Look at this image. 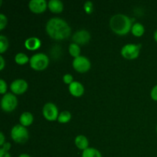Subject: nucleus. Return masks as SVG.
Listing matches in <instances>:
<instances>
[{"label": "nucleus", "mask_w": 157, "mask_h": 157, "mask_svg": "<svg viewBox=\"0 0 157 157\" xmlns=\"http://www.w3.org/2000/svg\"><path fill=\"white\" fill-rule=\"evenodd\" d=\"M46 32L52 38L61 41L70 37L71 29L62 18H52L46 24Z\"/></svg>", "instance_id": "f257e3e1"}, {"label": "nucleus", "mask_w": 157, "mask_h": 157, "mask_svg": "<svg viewBox=\"0 0 157 157\" xmlns=\"http://www.w3.org/2000/svg\"><path fill=\"white\" fill-rule=\"evenodd\" d=\"M133 19L122 14L115 15L110 18V27L114 33L119 35H125L132 29V21Z\"/></svg>", "instance_id": "f03ea898"}, {"label": "nucleus", "mask_w": 157, "mask_h": 157, "mask_svg": "<svg viewBox=\"0 0 157 157\" xmlns=\"http://www.w3.org/2000/svg\"><path fill=\"white\" fill-rule=\"evenodd\" d=\"M30 66L35 71H43L47 68L49 64V58L45 54L38 53L30 58Z\"/></svg>", "instance_id": "7ed1b4c3"}, {"label": "nucleus", "mask_w": 157, "mask_h": 157, "mask_svg": "<svg viewBox=\"0 0 157 157\" xmlns=\"http://www.w3.org/2000/svg\"><path fill=\"white\" fill-rule=\"evenodd\" d=\"M11 137L15 143L25 144L29 140V131L22 125L18 124L11 130Z\"/></svg>", "instance_id": "20e7f679"}, {"label": "nucleus", "mask_w": 157, "mask_h": 157, "mask_svg": "<svg viewBox=\"0 0 157 157\" xmlns=\"http://www.w3.org/2000/svg\"><path fill=\"white\" fill-rule=\"evenodd\" d=\"M18 105L17 98L12 93H6L2 97L1 101L2 109L5 112H12Z\"/></svg>", "instance_id": "39448f33"}, {"label": "nucleus", "mask_w": 157, "mask_h": 157, "mask_svg": "<svg viewBox=\"0 0 157 157\" xmlns=\"http://www.w3.org/2000/svg\"><path fill=\"white\" fill-rule=\"evenodd\" d=\"M141 44H128L124 45L121 49V55L124 58L133 60L137 58L140 52Z\"/></svg>", "instance_id": "423d86ee"}, {"label": "nucleus", "mask_w": 157, "mask_h": 157, "mask_svg": "<svg viewBox=\"0 0 157 157\" xmlns=\"http://www.w3.org/2000/svg\"><path fill=\"white\" fill-rule=\"evenodd\" d=\"M72 65L74 69L79 73H85L90 70L91 64L88 58L84 56H79L74 59Z\"/></svg>", "instance_id": "0eeeda50"}, {"label": "nucleus", "mask_w": 157, "mask_h": 157, "mask_svg": "<svg viewBox=\"0 0 157 157\" xmlns=\"http://www.w3.org/2000/svg\"><path fill=\"white\" fill-rule=\"evenodd\" d=\"M43 116L49 121H54L58 118V110L53 103H47L44 104L42 110Z\"/></svg>", "instance_id": "6e6552de"}, {"label": "nucleus", "mask_w": 157, "mask_h": 157, "mask_svg": "<svg viewBox=\"0 0 157 157\" xmlns=\"http://www.w3.org/2000/svg\"><path fill=\"white\" fill-rule=\"evenodd\" d=\"M72 40L75 44H78V45L79 44L84 45L89 42V41L90 40V35L87 31L82 29V30L78 31L74 34Z\"/></svg>", "instance_id": "1a4fd4ad"}, {"label": "nucleus", "mask_w": 157, "mask_h": 157, "mask_svg": "<svg viewBox=\"0 0 157 157\" xmlns=\"http://www.w3.org/2000/svg\"><path fill=\"white\" fill-rule=\"evenodd\" d=\"M48 3L45 0H32L29 3V8L33 13L41 14L46 10Z\"/></svg>", "instance_id": "9d476101"}, {"label": "nucleus", "mask_w": 157, "mask_h": 157, "mask_svg": "<svg viewBox=\"0 0 157 157\" xmlns=\"http://www.w3.org/2000/svg\"><path fill=\"white\" fill-rule=\"evenodd\" d=\"M28 84L25 80H15L10 85V90L15 94H22L27 90Z\"/></svg>", "instance_id": "9b49d317"}, {"label": "nucleus", "mask_w": 157, "mask_h": 157, "mask_svg": "<svg viewBox=\"0 0 157 157\" xmlns=\"http://www.w3.org/2000/svg\"><path fill=\"white\" fill-rule=\"evenodd\" d=\"M69 91L73 96L81 97L84 94V87L80 82L74 81L69 85Z\"/></svg>", "instance_id": "f8f14e48"}, {"label": "nucleus", "mask_w": 157, "mask_h": 157, "mask_svg": "<svg viewBox=\"0 0 157 157\" xmlns=\"http://www.w3.org/2000/svg\"><path fill=\"white\" fill-rule=\"evenodd\" d=\"M41 45V41L36 37H32L28 38L25 42V46L28 50L35 51L39 48Z\"/></svg>", "instance_id": "ddd939ff"}, {"label": "nucleus", "mask_w": 157, "mask_h": 157, "mask_svg": "<svg viewBox=\"0 0 157 157\" xmlns=\"http://www.w3.org/2000/svg\"><path fill=\"white\" fill-rule=\"evenodd\" d=\"M48 7L52 12L58 14L62 12L64 6H63V3L59 0H51L48 3Z\"/></svg>", "instance_id": "4468645a"}, {"label": "nucleus", "mask_w": 157, "mask_h": 157, "mask_svg": "<svg viewBox=\"0 0 157 157\" xmlns=\"http://www.w3.org/2000/svg\"><path fill=\"white\" fill-rule=\"evenodd\" d=\"M75 145L79 150H82L84 151L88 148V140L84 135H79L75 138Z\"/></svg>", "instance_id": "2eb2a0df"}, {"label": "nucleus", "mask_w": 157, "mask_h": 157, "mask_svg": "<svg viewBox=\"0 0 157 157\" xmlns=\"http://www.w3.org/2000/svg\"><path fill=\"white\" fill-rule=\"evenodd\" d=\"M33 115L31 113H29V112H25V113H23L20 116L19 118L20 124L25 127L30 126L33 123Z\"/></svg>", "instance_id": "dca6fc26"}, {"label": "nucleus", "mask_w": 157, "mask_h": 157, "mask_svg": "<svg viewBox=\"0 0 157 157\" xmlns=\"http://www.w3.org/2000/svg\"><path fill=\"white\" fill-rule=\"evenodd\" d=\"M132 34L136 37H141L144 34L145 29H144V25L140 23H134L132 26L131 29Z\"/></svg>", "instance_id": "f3484780"}, {"label": "nucleus", "mask_w": 157, "mask_h": 157, "mask_svg": "<svg viewBox=\"0 0 157 157\" xmlns=\"http://www.w3.org/2000/svg\"><path fill=\"white\" fill-rule=\"evenodd\" d=\"M82 157H102L100 151L94 148H87L82 153Z\"/></svg>", "instance_id": "a211bd4d"}, {"label": "nucleus", "mask_w": 157, "mask_h": 157, "mask_svg": "<svg viewBox=\"0 0 157 157\" xmlns=\"http://www.w3.org/2000/svg\"><path fill=\"white\" fill-rule=\"evenodd\" d=\"M69 53L71 55L72 57H74L75 58H78L80 56V54H81V48H80V46L78 44H75V43H71V44L69 45Z\"/></svg>", "instance_id": "6ab92c4d"}, {"label": "nucleus", "mask_w": 157, "mask_h": 157, "mask_svg": "<svg viewBox=\"0 0 157 157\" xmlns=\"http://www.w3.org/2000/svg\"><path fill=\"white\" fill-rule=\"evenodd\" d=\"M15 61L18 64L22 65V64H26V63L29 62V61H30V59H29V57H28L25 54L18 53L15 55Z\"/></svg>", "instance_id": "aec40b11"}, {"label": "nucleus", "mask_w": 157, "mask_h": 157, "mask_svg": "<svg viewBox=\"0 0 157 157\" xmlns=\"http://www.w3.org/2000/svg\"><path fill=\"white\" fill-rule=\"evenodd\" d=\"M71 118V114L70 113V112L65 110V111H63L60 113L59 116H58V121L61 124H66V123L70 121Z\"/></svg>", "instance_id": "412c9836"}, {"label": "nucleus", "mask_w": 157, "mask_h": 157, "mask_svg": "<svg viewBox=\"0 0 157 157\" xmlns=\"http://www.w3.org/2000/svg\"><path fill=\"white\" fill-rule=\"evenodd\" d=\"M9 47V41L7 38L3 35H0V52L2 54L4 53Z\"/></svg>", "instance_id": "4be33fe9"}, {"label": "nucleus", "mask_w": 157, "mask_h": 157, "mask_svg": "<svg viewBox=\"0 0 157 157\" xmlns=\"http://www.w3.org/2000/svg\"><path fill=\"white\" fill-rule=\"evenodd\" d=\"M84 11L87 14H90L93 12V3L90 1H87L84 5Z\"/></svg>", "instance_id": "5701e85b"}, {"label": "nucleus", "mask_w": 157, "mask_h": 157, "mask_svg": "<svg viewBox=\"0 0 157 157\" xmlns=\"http://www.w3.org/2000/svg\"><path fill=\"white\" fill-rule=\"evenodd\" d=\"M6 25H7V18H6V16L5 15L1 14L0 15V29L1 30L4 29Z\"/></svg>", "instance_id": "b1692460"}, {"label": "nucleus", "mask_w": 157, "mask_h": 157, "mask_svg": "<svg viewBox=\"0 0 157 157\" xmlns=\"http://www.w3.org/2000/svg\"><path fill=\"white\" fill-rule=\"evenodd\" d=\"M7 90V84L3 79L0 80V93L2 94H6Z\"/></svg>", "instance_id": "393cba45"}, {"label": "nucleus", "mask_w": 157, "mask_h": 157, "mask_svg": "<svg viewBox=\"0 0 157 157\" xmlns=\"http://www.w3.org/2000/svg\"><path fill=\"white\" fill-rule=\"evenodd\" d=\"M73 80V76H72L71 75H70V74H67V75H65L63 77V81H64V82L65 83V84H69V85H70L72 82H74Z\"/></svg>", "instance_id": "a878e982"}, {"label": "nucleus", "mask_w": 157, "mask_h": 157, "mask_svg": "<svg viewBox=\"0 0 157 157\" xmlns=\"http://www.w3.org/2000/svg\"><path fill=\"white\" fill-rule=\"evenodd\" d=\"M150 95H151L152 99L157 101V85L154 86V87H153V88L152 89Z\"/></svg>", "instance_id": "bb28decb"}, {"label": "nucleus", "mask_w": 157, "mask_h": 157, "mask_svg": "<svg viewBox=\"0 0 157 157\" xmlns=\"http://www.w3.org/2000/svg\"><path fill=\"white\" fill-rule=\"evenodd\" d=\"M10 148H11V144H9V143H5L4 145L2 147L1 150H2L3 151L5 152H8L9 150H10Z\"/></svg>", "instance_id": "cd10ccee"}, {"label": "nucleus", "mask_w": 157, "mask_h": 157, "mask_svg": "<svg viewBox=\"0 0 157 157\" xmlns=\"http://www.w3.org/2000/svg\"><path fill=\"white\" fill-rule=\"evenodd\" d=\"M0 157H12L11 155L9 154L8 152H5L3 151L2 150L0 149Z\"/></svg>", "instance_id": "c85d7f7f"}, {"label": "nucleus", "mask_w": 157, "mask_h": 157, "mask_svg": "<svg viewBox=\"0 0 157 157\" xmlns=\"http://www.w3.org/2000/svg\"><path fill=\"white\" fill-rule=\"evenodd\" d=\"M5 144V136L2 133H0V146L2 147Z\"/></svg>", "instance_id": "c756f323"}, {"label": "nucleus", "mask_w": 157, "mask_h": 157, "mask_svg": "<svg viewBox=\"0 0 157 157\" xmlns=\"http://www.w3.org/2000/svg\"><path fill=\"white\" fill-rule=\"evenodd\" d=\"M0 62H1V66H0V70L2 71L5 67V60L2 56H0Z\"/></svg>", "instance_id": "7c9ffc66"}, {"label": "nucleus", "mask_w": 157, "mask_h": 157, "mask_svg": "<svg viewBox=\"0 0 157 157\" xmlns=\"http://www.w3.org/2000/svg\"><path fill=\"white\" fill-rule=\"evenodd\" d=\"M18 157H31V156H29V155H28V154H25V153H24V154H21V155H20V156H18Z\"/></svg>", "instance_id": "2f4dec72"}, {"label": "nucleus", "mask_w": 157, "mask_h": 157, "mask_svg": "<svg viewBox=\"0 0 157 157\" xmlns=\"http://www.w3.org/2000/svg\"><path fill=\"white\" fill-rule=\"evenodd\" d=\"M154 39H155V41L157 42V30L155 32V33H154Z\"/></svg>", "instance_id": "473e14b6"}, {"label": "nucleus", "mask_w": 157, "mask_h": 157, "mask_svg": "<svg viewBox=\"0 0 157 157\" xmlns=\"http://www.w3.org/2000/svg\"><path fill=\"white\" fill-rule=\"evenodd\" d=\"M156 132H157V127H156Z\"/></svg>", "instance_id": "72a5a7b5"}]
</instances>
